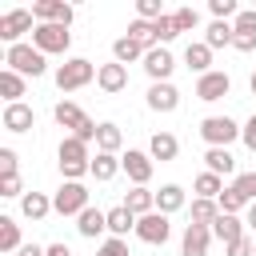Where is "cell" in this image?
I'll list each match as a JSON object with an SVG mask.
<instances>
[{"mask_svg":"<svg viewBox=\"0 0 256 256\" xmlns=\"http://www.w3.org/2000/svg\"><path fill=\"white\" fill-rule=\"evenodd\" d=\"M16 256H44V248H40V244H24Z\"/></svg>","mask_w":256,"mask_h":256,"instance_id":"cell-50","label":"cell"},{"mask_svg":"<svg viewBox=\"0 0 256 256\" xmlns=\"http://www.w3.org/2000/svg\"><path fill=\"white\" fill-rule=\"evenodd\" d=\"M228 92H232V76H228V72H216V68H212V72H204V76L196 80V96H200L204 104L224 100Z\"/></svg>","mask_w":256,"mask_h":256,"instance_id":"cell-11","label":"cell"},{"mask_svg":"<svg viewBox=\"0 0 256 256\" xmlns=\"http://www.w3.org/2000/svg\"><path fill=\"white\" fill-rule=\"evenodd\" d=\"M120 168L128 172L132 188H148V180H152V156H148V152H136V148H128V152L120 156Z\"/></svg>","mask_w":256,"mask_h":256,"instance_id":"cell-9","label":"cell"},{"mask_svg":"<svg viewBox=\"0 0 256 256\" xmlns=\"http://www.w3.org/2000/svg\"><path fill=\"white\" fill-rule=\"evenodd\" d=\"M56 164L64 172V180H80V176H92V156H88V144L76 140V136H64L60 148H56Z\"/></svg>","mask_w":256,"mask_h":256,"instance_id":"cell-1","label":"cell"},{"mask_svg":"<svg viewBox=\"0 0 256 256\" xmlns=\"http://www.w3.org/2000/svg\"><path fill=\"white\" fill-rule=\"evenodd\" d=\"M96 84H100V92H108V96H116V92H124L128 88V68L124 64H100V72H96Z\"/></svg>","mask_w":256,"mask_h":256,"instance_id":"cell-15","label":"cell"},{"mask_svg":"<svg viewBox=\"0 0 256 256\" xmlns=\"http://www.w3.org/2000/svg\"><path fill=\"white\" fill-rule=\"evenodd\" d=\"M240 140H244V148H248V152H256V112L244 120V132H240Z\"/></svg>","mask_w":256,"mask_h":256,"instance_id":"cell-47","label":"cell"},{"mask_svg":"<svg viewBox=\"0 0 256 256\" xmlns=\"http://www.w3.org/2000/svg\"><path fill=\"white\" fill-rule=\"evenodd\" d=\"M216 204H220V212H224V216H240V212L248 208V200L240 196V188H236V184H228V188L216 196Z\"/></svg>","mask_w":256,"mask_h":256,"instance_id":"cell-35","label":"cell"},{"mask_svg":"<svg viewBox=\"0 0 256 256\" xmlns=\"http://www.w3.org/2000/svg\"><path fill=\"white\" fill-rule=\"evenodd\" d=\"M136 236H140L144 244H152V248H164L168 236H172V224H168L164 212H148V216L136 220Z\"/></svg>","mask_w":256,"mask_h":256,"instance_id":"cell-8","label":"cell"},{"mask_svg":"<svg viewBox=\"0 0 256 256\" xmlns=\"http://www.w3.org/2000/svg\"><path fill=\"white\" fill-rule=\"evenodd\" d=\"M172 20H176V28H180V32H192V28L200 24V12L184 4V8H176V12H172Z\"/></svg>","mask_w":256,"mask_h":256,"instance_id":"cell-40","label":"cell"},{"mask_svg":"<svg viewBox=\"0 0 256 256\" xmlns=\"http://www.w3.org/2000/svg\"><path fill=\"white\" fill-rule=\"evenodd\" d=\"M208 244H212V228L188 224L180 236V256H208Z\"/></svg>","mask_w":256,"mask_h":256,"instance_id":"cell-13","label":"cell"},{"mask_svg":"<svg viewBox=\"0 0 256 256\" xmlns=\"http://www.w3.org/2000/svg\"><path fill=\"white\" fill-rule=\"evenodd\" d=\"M240 124L232 120V116H204L200 120V136H204V144L208 148H228L232 140H240Z\"/></svg>","mask_w":256,"mask_h":256,"instance_id":"cell-4","label":"cell"},{"mask_svg":"<svg viewBox=\"0 0 256 256\" xmlns=\"http://www.w3.org/2000/svg\"><path fill=\"white\" fill-rule=\"evenodd\" d=\"M116 172H124L120 168V156H112V152H96L92 156V180L108 184V180H116Z\"/></svg>","mask_w":256,"mask_h":256,"instance_id":"cell-26","label":"cell"},{"mask_svg":"<svg viewBox=\"0 0 256 256\" xmlns=\"http://www.w3.org/2000/svg\"><path fill=\"white\" fill-rule=\"evenodd\" d=\"M232 184L240 188V196H244L248 204H256V172H240V176H236Z\"/></svg>","mask_w":256,"mask_h":256,"instance_id":"cell-41","label":"cell"},{"mask_svg":"<svg viewBox=\"0 0 256 256\" xmlns=\"http://www.w3.org/2000/svg\"><path fill=\"white\" fill-rule=\"evenodd\" d=\"M32 44L44 52V56H64L68 52V44H72V32L64 28V24H36V32H32Z\"/></svg>","mask_w":256,"mask_h":256,"instance_id":"cell-7","label":"cell"},{"mask_svg":"<svg viewBox=\"0 0 256 256\" xmlns=\"http://www.w3.org/2000/svg\"><path fill=\"white\" fill-rule=\"evenodd\" d=\"M164 16V4L160 0H136V20H148V24H156Z\"/></svg>","mask_w":256,"mask_h":256,"instance_id":"cell-39","label":"cell"},{"mask_svg":"<svg viewBox=\"0 0 256 256\" xmlns=\"http://www.w3.org/2000/svg\"><path fill=\"white\" fill-rule=\"evenodd\" d=\"M208 12H212L216 20H236V16H240V4H236V0H208Z\"/></svg>","mask_w":256,"mask_h":256,"instance_id":"cell-38","label":"cell"},{"mask_svg":"<svg viewBox=\"0 0 256 256\" xmlns=\"http://www.w3.org/2000/svg\"><path fill=\"white\" fill-rule=\"evenodd\" d=\"M52 116H56V124H60V128H72V132H76V128L84 124V116H88V112H84L76 100H60V104L52 108Z\"/></svg>","mask_w":256,"mask_h":256,"instance_id":"cell-25","label":"cell"},{"mask_svg":"<svg viewBox=\"0 0 256 256\" xmlns=\"http://www.w3.org/2000/svg\"><path fill=\"white\" fill-rule=\"evenodd\" d=\"M0 196H24V184H20V176H8V180H0Z\"/></svg>","mask_w":256,"mask_h":256,"instance_id":"cell-48","label":"cell"},{"mask_svg":"<svg viewBox=\"0 0 256 256\" xmlns=\"http://www.w3.org/2000/svg\"><path fill=\"white\" fill-rule=\"evenodd\" d=\"M88 208V188L80 184V180H64L60 188H56V196H52V212H60V216H80Z\"/></svg>","mask_w":256,"mask_h":256,"instance_id":"cell-5","label":"cell"},{"mask_svg":"<svg viewBox=\"0 0 256 256\" xmlns=\"http://www.w3.org/2000/svg\"><path fill=\"white\" fill-rule=\"evenodd\" d=\"M96 256H128V240H120V236H108V240L96 248Z\"/></svg>","mask_w":256,"mask_h":256,"instance_id":"cell-42","label":"cell"},{"mask_svg":"<svg viewBox=\"0 0 256 256\" xmlns=\"http://www.w3.org/2000/svg\"><path fill=\"white\" fill-rule=\"evenodd\" d=\"M204 172H216V176L224 180V176L236 172V156H232L228 148H208V152H204Z\"/></svg>","mask_w":256,"mask_h":256,"instance_id":"cell-20","label":"cell"},{"mask_svg":"<svg viewBox=\"0 0 256 256\" xmlns=\"http://www.w3.org/2000/svg\"><path fill=\"white\" fill-rule=\"evenodd\" d=\"M4 64H8L12 72H20L24 80H28V76L36 80V76H44V72H48V64H44V52H40L36 44H12V48L4 52Z\"/></svg>","mask_w":256,"mask_h":256,"instance_id":"cell-2","label":"cell"},{"mask_svg":"<svg viewBox=\"0 0 256 256\" xmlns=\"http://www.w3.org/2000/svg\"><path fill=\"white\" fill-rule=\"evenodd\" d=\"M172 68H176V56H172L164 44H156V48L144 52V72L152 76V84H164V80L172 76Z\"/></svg>","mask_w":256,"mask_h":256,"instance_id":"cell-10","label":"cell"},{"mask_svg":"<svg viewBox=\"0 0 256 256\" xmlns=\"http://www.w3.org/2000/svg\"><path fill=\"white\" fill-rule=\"evenodd\" d=\"M184 64H188L192 72H200V76L212 72V48H208L204 40H192V44L184 48Z\"/></svg>","mask_w":256,"mask_h":256,"instance_id":"cell-21","label":"cell"},{"mask_svg":"<svg viewBox=\"0 0 256 256\" xmlns=\"http://www.w3.org/2000/svg\"><path fill=\"white\" fill-rule=\"evenodd\" d=\"M184 188L180 184H164L160 192H156V212H164V216H172V212H180L184 208Z\"/></svg>","mask_w":256,"mask_h":256,"instance_id":"cell-27","label":"cell"},{"mask_svg":"<svg viewBox=\"0 0 256 256\" xmlns=\"http://www.w3.org/2000/svg\"><path fill=\"white\" fill-rule=\"evenodd\" d=\"M216 216H220V204L216 200H192V224H204V228H212L216 224Z\"/></svg>","mask_w":256,"mask_h":256,"instance_id":"cell-36","label":"cell"},{"mask_svg":"<svg viewBox=\"0 0 256 256\" xmlns=\"http://www.w3.org/2000/svg\"><path fill=\"white\" fill-rule=\"evenodd\" d=\"M24 248V240H20V224L12 220V216H0V252H20Z\"/></svg>","mask_w":256,"mask_h":256,"instance_id":"cell-32","label":"cell"},{"mask_svg":"<svg viewBox=\"0 0 256 256\" xmlns=\"http://www.w3.org/2000/svg\"><path fill=\"white\" fill-rule=\"evenodd\" d=\"M36 16H32V8H8L4 16H0V40L12 48V44H24L20 36L24 32H36V24H32Z\"/></svg>","mask_w":256,"mask_h":256,"instance_id":"cell-6","label":"cell"},{"mask_svg":"<svg viewBox=\"0 0 256 256\" xmlns=\"http://www.w3.org/2000/svg\"><path fill=\"white\" fill-rule=\"evenodd\" d=\"M96 64L92 60H84V56H72V60H64L60 68H56V88L60 92H76V88H84V84H92L96 80Z\"/></svg>","mask_w":256,"mask_h":256,"instance_id":"cell-3","label":"cell"},{"mask_svg":"<svg viewBox=\"0 0 256 256\" xmlns=\"http://www.w3.org/2000/svg\"><path fill=\"white\" fill-rule=\"evenodd\" d=\"M0 120H4L8 132H32V128H36V112H32L24 100H20V104H4V116H0Z\"/></svg>","mask_w":256,"mask_h":256,"instance_id":"cell-17","label":"cell"},{"mask_svg":"<svg viewBox=\"0 0 256 256\" xmlns=\"http://www.w3.org/2000/svg\"><path fill=\"white\" fill-rule=\"evenodd\" d=\"M108 232H112V236H120V240H124V236H128V232H136V216H132V212H128V208H124V204H116V208H112V212H108Z\"/></svg>","mask_w":256,"mask_h":256,"instance_id":"cell-31","label":"cell"},{"mask_svg":"<svg viewBox=\"0 0 256 256\" xmlns=\"http://www.w3.org/2000/svg\"><path fill=\"white\" fill-rule=\"evenodd\" d=\"M124 208L140 220V216H148V212H156V192H148V188H128V196H124Z\"/></svg>","mask_w":256,"mask_h":256,"instance_id":"cell-23","label":"cell"},{"mask_svg":"<svg viewBox=\"0 0 256 256\" xmlns=\"http://www.w3.org/2000/svg\"><path fill=\"white\" fill-rule=\"evenodd\" d=\"M192 192H196L200 200H216V196L224 192V180H220L216 172H200V176L192 180Z\"/></svg>","mask_w":256,"mask_h":256,"instance_id":"cell-33","label":"cell"},{"mask_svg":"<svg viewBox=\"0 0 256 256\" xmlns=\"http://www.w3.org/2000/svg\"><path fill=\"white\" fill-rule=\"evenodd\" d=\"M8 176H20L16 172V152L12 148H0V180H8Z\"/></svg>","mask_w":256,"mask_h":256,"instance_id":"cell-43","label":"cell"},{"mask_svg":"<svg viewBox=\"0 0 256 256\" xmlns=\"http://www.w3.org/2000/svg\"><path fill=\"white\" fill-rule=\"evenodd\" d=\"M236 32H256V8H240V16L232 20Z\"/></svg>","mask_w":256,"mask_h":256,"instance_id":"cell-44","label":"cell"},{"mask_svg":"<svg viewBox=\"0 0 256 256\" xmlns=\"http://www.w3.org/2000/svg\"><path fill=\"white\" fill-rule=\"evenodd\" d=\"M176 36H180V28H176V20H172V12H164V16L156 20V40H160V44L168 48V44H172Z\"/></svg>","mask_w":256,"mask_h":256,"instance_id":"cell-37","label":"cell"},{"mask_svg":"<svg viewBox=\"0 0 256 256\" xmlns=\"http://www.w3.org/2000/svg\"><path fill=\"white\" fill-rule=\"evenodd\" d=\"M76 232L84 236V240H100L104 232H108V212H100V208H84L80 216H76Z\"/></svg>","mask_w":256,"mask_h":256,"instance_id":"cell-14","label":"cell"},{"mask_svg":"<svg viewBox=\"0 0 256 256\" xmlns=\"http://www.w3.org/2000/svg\"><path fill=\"white\" fill-rule=\"evenodd\" d=\"M112 60L128 68L132 60H144V48H140L132 36H116V40H112Z\"/></svg>","mask_w":256,"mask_h":256,"instance_id":"cell-28","label":"cell"},{"mask_svg":"<svg viewBox=\"0 0 256 256\" xmlns=\"http://www.w3.org/2000/svg\"><path fill=\"white\" fill-rule=\"evenodd\" d=\"M148 108H152V112H176V108H180V92H176V84H172V80L152 84V88H148Z\"/></svg>","mask_w":256,"mask_h":256,"instance_id":"cell-16","label":"cell"},{"mask_svg":"<svg viewBox=\"0 0 256 256\" xmlns=\"http://www.w3.org/2000/svg\"><path fill=\"white\" fill-rule=\"evenodd\" d=\"M212 236L228 248V244H236V240H240V236H248V232H244V220H240V216H224V212H220V216H216V224H212Z\"/></svg>","mask_w":256,"mask_h":256,"instance_id":"cell-18","label":"cell"},{"mask_svg":"<svg viewBox=\"0 0 256 256\" xmlns=\"http://www.w3.org/2000/svg\"><path fill=\"white\" fill-rule=\"evenodd\" d=\"M32 16H36V24H72V4H64V0H36L32 4Z\"/></svg>","mask_w":256,"mask_h":256,"instance_id":"cell-12","label":"cell"},{"mask_svg":"<svg viewBox=\"0 0 256 256\" xmlns=\"http://www.w3.org/2000/svg\"><path fill=\"white\" fill-rule=\"evenodd\" d=\"M20 212H24L28 220H44V216L52 212V200H48L44 192H24V196H20Z\"/></svg>","mask_w":256,"mask_h":256,"instance_id":"cell-30","label":"cell"},{"mask_svg":"<svg viewBox=\"0 0 256 256\" xmlns=\"http://www.w3.org/2000/svg\"><path fill=\"white\" fill-rule=\"evenodd\" d=\"M244 224L256 232V204H248V208H244Z\"/></svg>","mask_w":256,"mask_h":256,"instance_id":"cell-51","label":"cell"},{"mask_svg":"<svg viewBox=\"0 0 256 256\" xmlns=\"http://www.w3.org/2000/svg\"><path fill=\"white\" fill-rule=\"evenodd\" d=\"M252 252H256V240H252V236H240L236 244L224 248V256H252Z\"/></svg>","mask_w":256,"mask_h":256,"instance_id":"cell-45","label":"cell"},{"mask_svg":"<svg viewBox=\"0 0 256 256\" xmlns=\"http://www.w3.org/2000/svg\"><path fill=\"white\" fill-rule=\"evenodd\" d=\"M44 256H72V248H68V244H48Z\"/></svg>","mask_w":256,"mask_h":256,"instance_id":"cell-49","label":"cell"},{"mask_svg":"<svg viewBox=\"0 0 256 256\" xmlns=\"http://www.w3.org/2000/svg\"><path fill=\"white\" fill-rule=\"evenodd\" d=\"M232 48L236 52H256V32H236L232 36Z\"/></svg>","mask_w":256,"mask_h":256,"instance_id":"cell-46","label":"cell"},{"mask_svg":"<svg viewBox=\"0 0 256 256\" xmlns=\"http://www.w3.org/2000/svg\"><path fill=\"white\" fill-rule=\"evenodd\" d=\"M232 36H236L232 20H212L208 32H204V44H208L212 52H216V48H232Z\"/></svg>","mask_w":256,"mask_h":256,"instance_id":"cell-24","label":"cell"},{"mask_svg":"<svg viewBox=\"0 0 256 256\" xmlns=\"http://www.w3.org/2000/svg\"><path fill=\"white\" fill-rule=\"evenodd\" d=\"M176 152H180V140H176L172 132H156V136L148 140V156H152V160H160V164L176 160Z\"/></svg>","mask_w":256,"mask_h":256,"instance_id":"cell-19","label":"cell"},{"mask_svg":"<svg viewBox=\"0 0 256 256\" xmlns=\"http://www.w3.org/2000/svg\"><path fill=\"white\" fill-rule=\"evenodd\" d=\"M252 256H256V252H252Z\"/></svg>","mask_w":256,"mask_h":256,"instance_id":"cell-53","label":"cell"},{"mask_svg":"<svg viewBox=\"0 0 256 256\" xmlns=\"http://www.w3.org/2000/svg\"><path fill=\"white\" fill-rule=\"evenodd\" d=\"M124 36H132V40H136V44H140V48H144V52H148V48H156V44H160V40H156V24H148V20H132V24H128V32H124Z\"/></svg>","mask_w":256,"mask_h":256,"instance_id":"cell-34","label":"cell"},{"mask_svg":"<svg viewBox=\"0 0 256 256\" xmlns=\"http://www.w3.org/2000/svg\"><path fill=\"white\" fill-rule=\"evenodd\" d=\"M120 148H124V132H120L112 120H104L100 132H96V152H112V156H116Z\"/></svg>","mask_w":256,"mask_h":256,"instance_id":"cell-29","label":"cell"},{"mask_svg":"<svg viewBox=\"0 0 256 256\" xmlns=\"http://www.w3.org/2000/svg\"><path fill=\"white\" fill-rule=\"evenodd\" d=\"M248 88H252V96H256V72H252V80H248Z\"/></svg>","mask_w":256,"mask_h":256,"instance_id":"cell-52","label":"cell"},{"mask_svg":"<svg viewBox=\"0 0 256 256\" xmlns=\"http://www.w3.org/2000/svg\"><path fill=\"white\" fill-rule=\"evenodd\" d=\"M24 92H28V80H24L20 72L4 68V72H0V96H4V104H20Z\"/></svg>","mask_w":256,"mask_h":256,"instance_id":"cell-22","label":"cell"}]
</instances>
